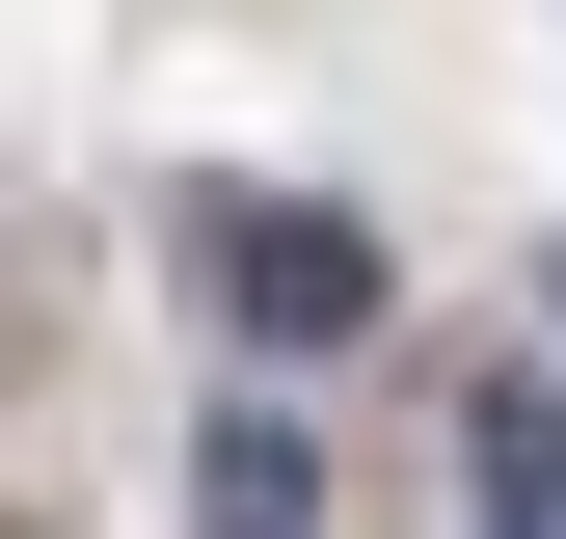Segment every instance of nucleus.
Wrapping results in <instances>:
<instances>
[{"label":"nucleus","instance_id":"nucleus-1","mask_svg":"<svg viewBox=\"0 0 566 539\" xmlns=\"http://www.w3.org/2000/svg\"><path fill=\"white\" fill-rule=\"evenodd\" d=\"M189 297L243 324V378H324V351H378V216H324V189H189Z\"/></svg>","mask_w":566,"mask_h":539},{"label":"nucleus","instance_id":"nucleus-2","mask_svg":"<svg viewBox=\"0 0 566 539\" xmlns=\"http://www.w3.org/2000/svg\"><path fill=\"white\" fill-rule=\"evenodd\" d=\"M189 539H324V432H297V378H217V404H189Z\"/></svg>","mask_w":566,"mask_h":539},{"label":"nucleus","instance_id":"nucleus-3","mask_svg":"<svg viewBox=\"0 0 566 539\" xmlns=\"http://www.w3.org/2000/svg\"><path fill=\"white\" fill-rule=\"evenodd\" d=\"M539 378H566V243H539Z\"/></svg>","mask_w":566,"mask_h":539}]
</instances>
